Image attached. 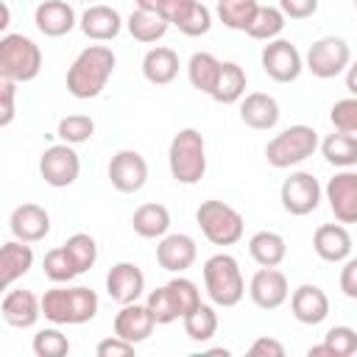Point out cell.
<instances>
[{
	"instance_id": "1",
	"label": "cell",
	"mask_w": 357,
	"mask_h": 357,
	"mask_svg": "<svg viewBox=\"0 0 357 357\" xmlns=\"http://www.w3.org/2000/svg\"><path fill=\"white\" fill-rule=\"evenodd\" d=\"M114 64H117V56L112 47H106V45L84 47L67 70V92L78 100L98 98L106 89V84L114 73Z\"/></svg>"
},
{
	"instance_id": "2",
	"label": "cell",
	"mask_w": 357,
	"mask_h": 357,
	"mask_svg": "<svg viewBox=\"0 0 357 357\" xmlns=\"http://www.w3.org/2000/svg\"><path fill=\"white\" fill-rule=\"evenodd\" d=\"M100 298L84 284H56L42 296V315L56 326H81L98 315Z\"/></svg>"
},
{
	"instance_id": "3",
	"label": "cell",
	"mask_w": 357,
	"mask_h": 357,
	"mask_svg": "<svg viewBox=\"0 0 357 357\" xmlns=\"http://www.w3.org/2000/svg\"><path fill=\"white\" fill-rule=\"evenodd\" d=\"M204 287H206V296L215 307H237L245 296V279H243V271H240V262L220 251V254H212L206 262H204Z\"/></svg>"
},
{
	"instance_id": "4",
	"label": "cell",
	"mask_w": 357,
	"mask_h": 357,
	"mask_svg": "<svg viewBox=\"0 0 357 357\" xmlns=\"http://www.w3.org/2000/svg\"><path fill=\"white\" fill-rule=\"evenodd\" d=\"M167 167L178 184H198L206 173V142L198 128H181L167 148Z\"/></svg>"
},
{
	"instance_id": "5",
	"label": "cell",
	"mask_w": 357,
	"mask_h": 357,
	"mask_svg": "<svg viewBox=\"0 0 357 357\" xmlns=\"http://www.w3.org/2000/svg\"><path fill=\"white\" fill-rule=\"evenodd\" d=\"M318 131L312 126H304V123H296V126H287L284 131H279L276 137L268 139L265 145V159L271 167L276 170H287L293 165H301L304 159H310L315 151H318Z\"/></svg>"
},
{
	"instance_id": "6",
	"label": "cell",
	"mask_w": 357,
	"mask_h": 357,
	"mask_svg": "<svg viewBox=\"0 0 357 357\" xmlns=\"http://www.w3.org/2000/svg\"><path fill=\"white\" fill-rule=\"evenodd\" d=\"M42 70V50L25 33H3L0 39V78L28 84Z\"/></svg>"
},
{
	"instance_id": "7",
	"label": "cell",
	"mask_w": 357,
	"mask_h": 357,
	"mask_svg": "<svg viewBox=\"0 0 357 357\" xmlns=\"http://www.w3.org/2000/svg\"><path fill=\"white\" fill-rule=\"evenodd\" d=\"M195 223L212 245H234V243H240V237L245 231L243 215L218 198L201 201V206L195 209Z\"/></svg>"
},
{
	"instance_id": "8",
	"label": "cell",
	"mask_w": 357,
	"mask_h": 357,
	"mask_svg": "<svg viewBox=\"0 0 357 357\" xmlns=\"http://www.w3.org/2000/svg\"><path fill=\"white\" fill-rule=\"evenodd\" d=\"M349 64H351V47L340 36L315 39L304 56V70H310L315 78H324V81L346 73Z\"/></svg>"
},
{
	"instance_id": "9",
	"label": "cell",
	"mask_w": 357,
	"mask_h": 357,
	"mask_svg": "<svg viewBox=\"0 0 357 357\" xmlns=\"http://www.w3.org/2000/svg\"><path fill=\"white\" fill-rule=\"evenodd\" d=\"M262 73L276 84H293L304 70V56L290 39H271L259 53Z\"/></svg>"
},
{
	"instance_id": "10",
	"label": "cell",
	"mask_w": 357,
	"mask_h": 357,
	"mask_svg": "<svg viewBox=\"0 0 357 357\" xmlns=\"http://www.w3.org/2000/svg\"><path fill=\"white\" fill-rule=\"evenodd\" d=\"M321 195H324V190H321L318 178H315L312 173H307V170L290 173V176L282 181V187H279L282 209H284L287 215H296V218H304V215L315 212L318 204H321Z\"/></svg>"
},
{
	"instance_id": "11",
	"label": "cell",
	"mask_w": 357,
	"mask_h": 357,
	"mask_svg": "<svg viewBox=\"0 0 357 357\" xmlns=\"http://www.w3.org/2000/svg\"><path fill=\"white\" fill-rule=\"evenodd\" d=\"M81 173V159L75 153V145L70 142H59V145H50L42 151L39 156V176L45 178V184L61 190V187H70L75 184Z\"/></svg>"
},
{
	"instance_id": "12",
	"label": "cell",
	"mask_w": 357,
	"mask_h": 357,
	"mask_svg": "<svg viewBox=\"0 0 357 357\" xmlns=\"http://www.w3.org/2000/svg\"><path fill=\"white\" fill-rule=\"evenodd\" d=\"M106 176H109V181H112V187L117 192L131 195V192H139L145 187V181H148V162H145V156L139 151L123 148V151H117L109 159Z\"/></svg>"
},
{
	"instance_id": "13",
	"label": "cell",
	"mask_w": 357,
	"mask_h": 357,
	"mask_svg": "<svg viewBox=\"0 0 357 357\" xmlns=\"http://www.w3.org/2000/svg\"><path fill=\"white\" fill-rule=\"evenodd\" d=\"M324 195L337 223H357V170H337L326 181Z\"/></svg>"
},
{
	"instance_id": "14",
	"label": "cell",
	"mask_w": 357,
	"mask_h": 357,
	"mask_svg": "<svg viewBox=\"0 0 357 357\" xmlns=\"http://www.w3.org/2000/svg\"><path fill=\"white\" fill-rule=\"evenodd\" d=\"M248 296L259 310H276L290 298L287 276L279 268H259L248 282Z\"/></svg>"
},
{
	"instance_id": "15",
	"label": "cell",
	"mask_w": 357,
	"mask_h": 357,
	"mask_svg": "<svg viewBox=\"0 0 357 357\" xmlns=\"http://www.w3.org/2000/svg\"><path fill=\"white\" fill-rule=\"evenodd\" d=\"M106 293L114 304H131L139 301V296L145 293V273L137 262H117L109 268L106 273Z\"/></svg>"
},
{
	"instance_id": "16",
	"label": "cell",
	"mask_w": 357,
	"mask_h": 357,
	"mask_svg": "<svg viewBox=\"0 0 357 357\" xmlns=\"http://www.w3.org/2000/svg\"><path fill=\"white\" fill-rule=\"evenodd\" d=\"M156 326H159V324H156V318L151 315L148 304H139V301L123 304L120 312H117L114 321H112L114 335L123 337V340H128V343H134V346H137V343H145V340L153 335Z\"/></svg>"
},
{
	"instance_id": "17",
	"label": "cell",
	"mask_w": 357,
	"mask_h": 357,
	"mask_svg": "<svg viewBox=\"0 0 357 357\" xmlns=\"http://www.w3.org/2000/svg\"><path fill=\"white\" fill-rule=\"evenodd\" d=\"M0 312H3V321L8 326L31 329L42 315V298L33 290H25V287H17V290L8 287L3 301H0Z\"/></svg>"
},
{
	"instance_id": "18",
	"label": "cell",
	"mask_w": 357,
	"mask_h": 357,
	"mask_svg": "<svg viewBox=\"0 0 357 357\" xmlns=\"http://www.w3.org/2000/svg\"><path fill=\"white\" fill-rule=\"evenodd\" d=\"M198 259V245L190 234L176 231V234H165L156 245V262L162 271L170 273H184L187 268H192V262Z\"/></svg>"
},
{
	"instance_id": "19",
	"label": "cell",
	"mask_w": 357,
	"mask_h": 357,
	"mask_svg": "<svg viewBox=\"0 0 357 357\" xmlns=\"http://www.w3.org/2000/svg\"><path fill=\"white\" fill-rule=\"evenodd\" d=\"M290 312L298 324L304 326H318L326 321L329 315V296L318 287V284H298L293 293H290Z\"/></svg>"
},
{
	"instance_id": "20",
	"label": "cell",
	"mask_w": 357,
	"mask_h": 357,
	"mask_svg": "<svg viewBox=\"0 0 357 357\" xmlns=\"http://www.w3.org/2000/svg\"><path fill=\"white\" fill-rule=\"evenodd\" d=\"M81 17H75V8L67 0H42L33 11V25L39 33L59 39L64 33H70L78 25Z\"/></svg>"
},
{
	"instance_id": "21",
	"label": "cell",
	"mask_w": 357,
	"mask_h": 357,
	"mask_svg": "<svg viewBox=\"0 0 357 357\" xmlns=\"http://www.w3.org/2000/svg\"><path fill=\"white\" fill-rule=\"evenodd\" d=\"M312 251L332 265H343L351 257V234L343 223H321L312 234Z\"/></svg>"
},
{
	"instance_id": "22",
	"label": "cell",
	"mask_w": 357,
	"mask_h": 357,
	"mask_svg": "<svg viewBox=\"0 0 357 357\" xmlns=\"http://www.w3.org/2000/svg\"><path fill=\"white\" fill-rule=\"evenodd\" d=\"M78 25H81V31H84L86 39H92V42H112V39L120 36V31H123L126 22H123V17H120L117 8L103 6V3H92L81 14Z\"/></svg>"
},
{
	"instance_id": "23",
	"label": "cell",
	"mask_w": 357,
	"mask_h": 357,
	"mask_svg": "<svg viewBox=\"0 0 357 357\" xmlns=\"http://www.w3.org/2000/svg\"><path fill=\"white\" fill-rule=\"evenodd\" d=\"M8 229H11V237H17V240L39 243L50 231V215L39 204H20V206H14V212L8 218Z\"/></svg>"
},
{
	"instance_id": "24",
	"label": "cell",
	"mask_w": 357,
	"mask_h": 357,
	"mask_svg": "<svg viewBox=\"0 0 357 357\" xmlns=\"http://www.w3.org/2000/svg\"><path fill=\"white\" fill-rule=\"evenodd\" d=\"M282 112H279V100L268 92H248L240 100V120L254 128V131H271L276 128Z\"/></svg>"
},
{
	"instance_id": "25",
	"label": "cell",
	"mask_w": 357,
	"mask_h": 357,
	"mask_svg": "<svg viewBox=\"0 0 357 357\" xmlns=\"http://www.w3.org/2000/svg\"><path fill=\"white\" fill-rule=\"evenodd\" d=\"M31 268H33V248H31V243L17 240V237L3 243V248H0V279H3L6 290L17 279H22Z\"/></svg>"
},
{
	"instance_id": "26",
	"label": "cell",
	"mask_w": 357,
	"mask_h": 357,
	"mask_svg": "<svg viewBox=\"0 0 357 357\" xmlns=\"http://www.w3.org/2000/svg\"><path fill=\"white\" fill-rule=\"evenodd\" d=\"M178 67H181L178 53L173 47H165V45H156L142 56V75L153 86H165V84L176 81Z\"/></svg>"
},
{
	"instance_id": "27",
	"label": "cell",
	"mask_w": 357,
	"mask_h": 357,
	"mask_svg": "<svg viewBox=\"0 0 357 357\" xmlns=\"http://www.w3.org/2000/svg\"><path fill=\"white\" fill-rule=\"evenodd\" d=\"M131 229L134 234L145 237V240H162L167 231H170V212L165 204H156V201H148V204H139L131 215Z\"/></svg>"
},
{
	"instance_id": "28",
	"label": "cell",
	"mask_w": 357,
	"mask_h": 357,
	"mask_svg": "<svg viewBox=\"0 0 357 357\" xmlns=\"http://www.w3.org/2000/svg\"><path fill=\"white\" fill-rule=\"evenodd\" d=\"M245 84H248V75L237 61H220V73H218V81H215V89L209 98L223 106L240 103L245 95Z\"/></svg>"
},
{
	"instance_id": "29",
	"label": "cell",
	"mask_w": 357,
	"mask_h": 357,
	"mask_svg": "<svg viewBox=\"0 0 357 357\" xmlns=\"http://www.w3.org/2000/svg\"><path fill=\"white\" fill-rule=\"evenodd\" d=\"M248 254H251V259H254L259 268H279V265L284 262V257H287V243H284V237H282L279 231L262 229V231L251 234V240H248Z\"/></svg>"
},
{
	"instance_id": "30",
	"label": "cell",
	"mask_w": 357,
	"mask_h": 357,
	"mask_svg": "<svg viewBox=\"0 0 357 357\" xmlns=\"http://www.w3.org/2000/svg\"><path fill=\"white\" fill-rule=\"evenodd\" d=\"M321 153L326 159V165L337 167V170H346V167H354L357 165V134H346V131H332L321 139Z\"/></svg>"
},
{
	"instance_id": "31",
	"label": "cell",
	"mask_w": 357,
	"mask_h": 357,
	"mask_svg": "<svg viewBox=\"0 0 357 357\" xmlns=\"http://www.w3.org/2000/svg\"><path fill=\"white\" fill-rule=\"evenodd\" d=\"M126 28H128V33H131L137 42H142V45H153V42H159V39L167 33L170 22H167L159 11L134 8V11L128 14V20H126Z\"/></svg>"
},
{
	"instance_id": "32",
	"label": "cell",
	"mask_w": 357,
	"mask_h": 357,
	"mask_svg": "<svg viewBox=\"0 0 357 357\" xmlns=\"http://www.w3.org/2000/svg\"><path fill=\"white\" fill-rule=\"evenodd\" d=\"M218 73H220V59H215L206 50L192 53L190 61H187V78H190L192 89H198L204 95H212L215 81H218Z\"/></svg>"
},
{
	"instance_id": "33",
	"label": "cell",
	"mask_w": 357,
	"mask_h": 357,
	"mask_svg": "<svg viewBox=\"0 0 357 357\" xmlns=\"http://www.w3.org/2000/svg\"><path fill=\"white\" fill-rule=\"evenodd\" d=\"M257 11H259V0H218V20L229 31L248 33Z\"/></svg>"
},
{
	"instance_id": "34",
	"label": "cell",
	"mask_w": 357,
	"mask_h": 357,
	"mask_svg": "<svg viewBox=\"0 0 357 357\" xmlns=\"http://www.w3.org/2000/svg\"><path fill=\"white\" fill-rule=\"evenodd\" d=\"M181 321H184V335L195 343H206L218 332V312L212 304H204V301L192 312H187Z\"/></svg>"
},
{
	"instance_id": "35",
	"label": "cell",
	"mask_w": 357,
	"mask_h": 357,
	"mask_svg": "<svg viewBox=\"0 0 357 357\" xmlns=\"http://www.w3.org/2000/svg\"><path fill=\"white\" fill-rule=\"evenodd\" d=\"M287 25V17L279 6H259L251 28H248V36L251 39H259V42H271V39H279V33L284 31Z\"/></svg>"
},
{
	"instance_id": "36",
	"label": "cell",
	"mask_w": 357,
	"mask_h": 357,
	"mask_svg": "<svg viewBox=\"0 0 357 357\" xmlns=\"http://www.w3.org/2000/svg\"><path fill=\"white\" fill-rule=\"evenodd\" d=\"M42 271H45V276H47L53 284H70L75 276H81L64 245H56V248H50V251L45 254Z\"/></svg>"
},
{
	"instance_id": "37",
	"label": "cell",
	"mask_w": 357,
	"mask_h": 357,
	"mask_svg": "<svg viewBox=\"0 0 357 357\" xmlns=\"http://www.w3.org/2000/svg\"><path fill=\"white\" fill-rule=\"evenodd\" d=\"M64 248H67L70 259L75 262L78 273H86V271L95 268V262H98V243H95L92 234H86V231H75V234L67 237Z\"/></svg>"
},
{
	"instance_id": "38",
	"label": "cell",
	"mask_w": 357,
	"mask_h": 357,
	"mask_svg": "<svg viewBox=\"0 0 357 357\" xmlns=\"http://www.w3.org/2000/svg\"><path fill=\"white\" fill-rule=\"evenodd\" d=\"M31 349H33L36 357H64V354H70V340H67V335L53 324V326H45V329H39V332L33 335Z\"/></svg>"
},
{
	"instance_id": "39",
	"label": "cell",
	"mask_w": 357,
	"mask_h": 357,
	"mask_svg": "<svg viewBox=\"0 0 357 357\" xmlns=\"http://www.w3.org/2000/svg\"><path fill=\"white\" fill-rule=\"evenodd\" d=\"M56 134H59L61 142H70V145L89 142L92 134H95V120L89 114H67V117L59 120Z\"/></svg>"
},
{
	"instance_id": "40",
	"label": "cell",
	"mask_w": 357,
	"mask_h": 357,
	"mask_svg": "<svg viewBox=\"0 0 357 357\" xmlns=\"http://www.w3.org/2000/svg\"><path fill=\"white\" fill-rule=\"evenodd\" d=\"M176 28H178L184 36H204V33H209V28H212V11H209L201 0H192L190 8L176 20Z\"/></svg>"
},
{
	"instance_id": "41",
	"label": "cell",
	"mask_w": 357,
	"mask_h": 357,
	"mask_svg": "<svg viewBox=\"0 0 357 357\" xmlns=\"http://www.w3.org/2000/svg\"><path fill=\"white\" fill-rule=\"evenodd\" d=\"M145 304H148V310H151V315L156 318V324H159V326H167V324H173V321H178V318H181L167 284H162V287L151 290V293H148V298H145Z\"/></svg>"
},
{
	"instance_id": "42",
	"label": "cell",
	"mask_w": 357,
	"mask_h": 357,
	"mask_svg": "<svg viewBox=\"0 0 357 357\" xmlns=\"http://www.w3.org/2000/svg\"><path fill=\"white\" fill-rule=\"evenodd\" d=\"M324 346H326L329 357H351V354H357V329L337 324V326L326 329Z\"/></svg>"
},
{
	"instance_id": "43",
	"label": "cell",
	"mask_w": 357,
	"mask_h": 357,
	"mask_svg": "<svg viewBox=\"0 0 357 357\" xmlns=\"http://www.w3.org/2000/svg\"><path fill=\"white\" fill-rule=\"evenodd\" d=\"M167 287H170V296H173V301H176V307H178V315L184 318L187 312H192L198 304H201V293H198V284L192 282V279H187V276H173L170 282H167Z\"/></svg>"
},
{
	"instance_id": "44",
	"label": "cell",
	"mask_w": 357,
	"mask_h": 357,
	"mask_svg": "<svg viewBox=\"0 0 357 357\" xmlns=\"http://www.w3.org/2000/svg\"><path fill=\"white\" fill-rule=\"evenodd\" d=\"M329 120H332V128L346 131V134H357V95L335 100L329 109Z\"/></svg>"
},
{
	"instance_id": "45",
	"label": "cell",
	"mask_w": 357,
	"mask_h": 357,
	"mask_svg": "<svg viewBox=\"0 0 357 357\" xmlns=\"http://www.w3.org/2000/svg\"><path fill=\"white\" fill-rule=\"evenodd\" d=\"M14 95H17V81L11 78H0V126H11L14 120Z\"/></svg>"
},
{
	"instance_id": "46",
	"label": "cell",
	"mask_w": 357,
	"mask_h": 357,
	"mask_svg": "<svg viewBox=\"0 0 357 357\" xmlns=\"http://www.w3.org/2000/svg\"><path fill=\"white\" fill-rule=\"evenodd\" d=\"M337 284H340V293L351 301H357V257H349L340 268V276H337Z\"/></svg>"
},
{
	"instance_id": "47",
	"label": "cell",
	"mask_w": 357,
	"mask_h": 357,
	"mask_svg": "<svg viewBox=\"0 0 357 357\" xmlns=\"http://www.w3.org/2000/svg\"><path fill=\"white\" fill-rule=\"evenodd\" d=\"M95 354L98 357H126V354H134V343L112 335V337H103L98 346H95Z\"/></svg>"
},
{
	"instance_id": "48",
	"label": "cell",
	"mask_w": 357,
	"mask_h": 357,
	"mask_svg": "<svg viewBox=\"0 0 357 357\" xmlns=\"http://www.w3.org/2000/svg\"><path fill=\"white\" fill-rule=\"evenodd\" d=\"M279 8L287 20H307L318 11V0H279Z\"/></svg>"
},
{
	"instance_id": "49",
	"label": "cell",
	"mask_w": 357,
	"mask_h": 357,
	"mask_svg": "<svg viewBox=\"0 0 357 357\" xmlns=\"http://www.w3.org/2000/svg\"><path fill=\"white\" fill-rule=\"evenodd\" d=\"M248 354H251V357H284V346H282L276 337L262 335V337H257V340L248 346Z\"/></svg>"
},
{
	"instance_id": "50",
	"label": "cell",
	"mask_w": 357,
	"mask_h": 357,
	"mask_svg": "<svg viewBox=\"0 0 357 357\" xmlns=\"http://www.w3.org/2000/svg\"><path fill=\"white\" fill-rule=\"evenodd\" d=\"M190 3H192V0H162V3H159V14H162L170 25H176V20L190 8Z\"/></svg>"
},
{
	"instance_id": "51",
	"label": "cell",
	"mask_w": 357,
	"mask_h": 357,
	"mask_svg": "<svg viewBox=\"0 0 357 357\" xmlns=\"http://www.w3.org/2000/svg\"><path fill=\"white\" fill-rule=\"evenodd\" d=\"M346 89H349V95H357V59L346 67Z\"/></svg>"
},
{
	"instance_id": "52",
	"label": "cell",
	"mask_w": 357,
	"mask_h": 357,
	"mask_svg": "<svg viewBox=\"0 0 357 357\" xmlns=\"http://www.w3.org/2000/svg\"><path fill=\"white\" fill-rule=\"evenodd\" d=\"M159 3H162V0H137V8H145V11H159Z\"/></svg>"
},
{
	"instance_id": "53",
	"label": "cell",
	"mask_w": 357,
	"mask_h": 357,
	"mask_svg": "<svg viewBox=\"0 0 357 357\" xmlns=\"http://www.w3.org/2000/svg\"><path fill=\"white\" fill-rule=\"evenodd\" d=\"M81 3H89V0H81Z\"/></svg>"
},
{
	"instance_id": "54",
	"label": "cell",
	"mask_w": 357,
	"mask_h": 357,
	"mask_svg": "<svg viewBox=\"0 0 357 357\" xmlns=\"http://www.w3.org/2000/svg\"><path fill=\"white\" fill-rule=\"evenodd\" d=\"M354 8H357V0H354Z\"/></svg>"
}]
</instances>
